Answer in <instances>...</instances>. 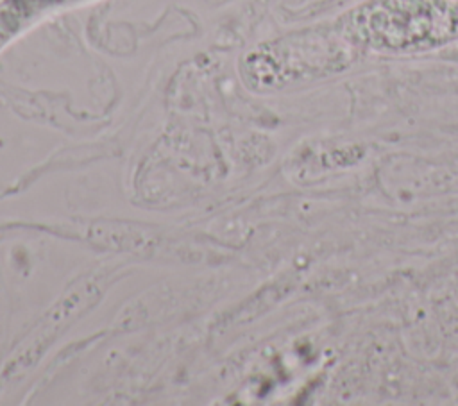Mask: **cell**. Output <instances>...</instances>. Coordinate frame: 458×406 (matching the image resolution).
I'll list each match as a JSON object with an SVG mask.
<instances>
[{
  "label": "cell",
  "instance_id": "6da1fadb",
  "mask_svg": "<svg viewBox=\"0 0 458 406\" xmlns=\"http://www.w3.org/2000/svg\"><path fill=\"white\" fill-rule=\"evenodd\" d=\"M333 23L360 54H422L458 41V0H363Z\"/></svg>",
  "mask_w": 458,
  "mask_h": 406
}]
</instances>
